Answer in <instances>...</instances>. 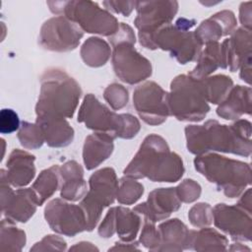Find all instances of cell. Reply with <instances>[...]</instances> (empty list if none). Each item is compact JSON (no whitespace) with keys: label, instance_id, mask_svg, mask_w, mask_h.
Returning a JSON list of instances; mask_svg holds the SVG:
<instances>
[{"label":"cell","instance_id":"ffe728a7","mask_svg":"<svg viewBox=\"0 0 252 252\" xmlns=\"http://www.w3.org/2000/svg\"><path fill=\"white\" fill-rule=\"evenodd\" d=\"M236 27V19L230 11L219 12L203 21L194 32L202 43L218 41L221 36L231 34Z\"/></svg>","mask_w":252,"mask_h":252},{"label":"cell","instance_id":"e575fe53","mask_svg":"<svg viewBox=\"0 0 252 252\" xmlns=\"http://www.w3.org/2000/svg\"><path fill=\"white\" fill-rule=\"evenodd\" d=\"M189 220L195 227H205L213 222V208L207 203L194 205L188 214Z\"/></svg>","mask_w":252,"mask_h":252},{"label":"cell","instance_id":"f1b7e54d","mask_svg":"<svg viewBox=\"0 0 252 252\" xmlns=\"http://www.w3.org/2000/svg\"><path fill=\"white\" fill-rule=\"evenodd\" d=\"M111 55L108 43L99 37L88 38L81 47V57L86 65L100 67L106 64Z\"/></svg>","mask_w":252,"mask_h":252},{"label":"cell","instance_id":"e0dca14e","mask_svg":"<svg viewBox=\"0 0 252 252\" xmlns=\"http://www.w3.org/2000/svg\"><path fill=\"white\" fill-rule=\"evenodd\" d=\"M213 221L218 228L234 240L249 241L251 239V213L237 204L235 206L216 205L213 209Z\"/></svg>","mask_w":252,"mask_h":252},{"label":"cell","instance_id":"8d00e7d4","mask_svg":"<svg viewBox=\"0 0 252 252\" xmlns=\"http://www.w3.org/2000/svg\"><path fill=\"white\" fill-rule=\"evenodd\" d=\"M142 219H143V227L140 235V241L146 248L157 251L160 244V236H159L158 229L155 225L156 222L143 217Z\"/></svg>","mask_w":252,"mask_h":252},{"label":"cell","instance_id":"cb8c5ba5","mask_svg":"<svg viewBox=\"0 0 252 252\" xmlns=\"http://www.w3.org/2000/svg\"><path fill=\"white\" fill-rule=\"evenodd\" d=\"M245 113H251V89L249 87L232 88L226 98L217 108V114L227 120L238 119Z\"/></svg>","mask_w":252,"mask_h":252},{"label":"cell","instance_id":"9a60e30c","mask_svg":"<svg viewBox=\"0 0 252 252\" xmlns=\"http://www.w3.org/2000/svg\"><path fill=\"white\" fill-rule=\"evenodd\" d=\"M44 218L50 228L59 234L75 236L87 230V219L82 207L61 199H54L46 205Z\"/></svg>","mask_w":252,"mask_h":252},{"label":"cell","instance_id":"d6986e66","mask_svg":"<svg viewBox=\"0 0 252 252\" xmlns=\"http://www.w3.org/2000/svg\"><path fill=\"white\" fill-rule=\"evenodd\" d=\"M35 157L27 151L15 149L11 152L6 169H1L9 182L16 188H24L29 185L35 175Z\"/></svg>","mask_w":252,"mask_h":252},{"label":"cell","instance_id":"3957f363","mask_svg":"<svg viewBox=\"0 0 252 252\" xmlns=\"http://www.w3.org/2000/svg\"><path fill=\"white\" fill-rule=\"evenodd\" d=\"M82 90L75 79L59 69H48L40 78L36 117H73Z\"/></svg>","mask_w":252,"mask_h":252},{"label":"cell","instance_id":"83f0119b","mask_svg":"<svg viewBox=\"0 0 252 252\" xmlns=\"http://www.w3.org/2000/svg\"><path fill=\"white\" fill-rule=\"evenodd\" d=\"M226 237L211 227H201L200 230H191L189 249L197 251L226 250Z\"/></svg>","mask_w":252,"mask_h":252},{"label":"cell","instance_id":"74e56055","mask_svg":"<svg viewBox=\"0 0 252 252\" xmlns=\"http://www.w3.org/2000/svg\"><path fill=\"white\" fill-rule=\"evenodd\" d=\"M175 188L178 198L184 203H192L201 195V186L193 179H185Z\"/></svg>","mask_w":252,"mask_h":252},{"label":"cell","instance_id":"6da1fadb","mask_svg":"<svg viewBox=\"0 0 252 252\" xmlns=\"http://www.w3.org/2000/svg\"><path fill=\"white\" fill-rule=\"evenodd\" d=\"M187 149L200 156L210 152H223L249 157L251 154V123L240 119L227 126L216 120L185 128Z\"/></svg>","mask_w":252,"mask_h":252},{"label":"cell","instance_id":"4dcf8cb0","mask_svg":"<svg viewBox=\"0 0 252 252\" xmlns=\"http://www.w3.org/2000/svg\"><path fill=\"white\" fill-rule=\"evenodd\" d=\"M60 179V167L58 165H52L39 173L32 186L37 196L39 206H41L54 194V192H56Z\"/></svg>","mask_w":252,"mask_h":252},{"label":"cell","instance_id":"1f68e13d","mask_svg":"<svg viewBox=\"0 0 252 252\" xmlns=\"http://www.w3.org/2000/svg\"><path fill=\"white\" fill-rule=\"evenodd\" d=\"M26 233L24 230L18 228L14 221L3 219L1 221V250H16L20 251L26 244Z\"/></svg>","mask_w":252,"mask_h":252},{"label":"cell","instance_id":"ac0fdd59","mask_svg":"<svg viewBox=\"0 0 252 252\" xmlns=\"http://www.w3.org/2000/svg\"><path fill=\"white\" fill-rule=\"evenodd\" d=\"M181 206L176 188H158L149 194L148 200L133 210L141 217L154 222L167 219Z\"/></svg>","mask_w":252,"mask_h":252},{"label":"cell","instance_id":"4316f807","mask_svg":"<svg viewBox=\"0 0 252 252\" xmlns=\"http://www.w3.org/2000/svg\"><path fill=\"white\" fill-rule=\"evenodd\" d=\"M197 61L196 67L188 75L196 80L207 78L221 65L220 44L218 41L207 42Z\"/></svg>","mask_w":252,"mask_h":252},{"label":"cell","instance_id":"603a6c76","mask_svg":"<svg viewBox=\"0 0 252 252\" xmlns=\"http://www.w3.org/2000/svg\"><path fill=\"white\" fill-rule=\"evenodd\" d=\"M160 244L158 251H180L189 249L191 230L178 219L169 220L158 226Z\"/></svg>","mask_w":252,"mask_h":252},{"label":"cell","instance_id":"d6a6232c","mask_svg":"<svg viewBox=\"0 0 252 252\" xmlns=\"http://www.w3.org/2000/svg\"><path fill=\"white\" fill-rule=\"evenodd\" d=\"M144 193V186L131 177H122L119 179V185L116 193L117 201L122 205H131L137 202Z\"/></svg>","mask_w":252,"mask_h":252},{"label":"cell","instance_id":"d4e9b609","mask_svg":"<svg viewBox=\"0 0 252 252\" xmlns=\"http://www.w3.org/2000/svg\"><path fill=\"white\" fill-rule=\"evenodd\" d=\"M113 140V138L100 133H94L86 138L83 159L87 169L95 168L112 154Z\"/></svg>","mask_w":252,"mask_h":252},{"label":"cell","instance_id":"30bf717a","mask_svg":"<svg viewBox=\"0 0 252 252\" xmlns=\"http://www.w3.org/2000/svg\"><path fill=\"white\" fill-rule=\"evenodd\" d=\"M90 189L82 199L80 206L87 219V230L92 231L100 220L105 207L113 204L119 185L115 171L105 167L95 171L89 179Z\"/></svg>","mask_w":252,"mask_h":252},{"label":"cell","instance_id":"ba28073f","mask_svg":"<svg viewBox=\"0 0 252 252\" xmlns=\"http://www.w3.org/2000/svg\"><path fill=\"white\" fill-rule=\"evenodd\" d=\"M167 102L169 114L180 121H201L210 110L201 81L189 75H179L172 80Z\"/></svg>","mask_w":252,"mask_h":252},{"label":"cell","instance_id":"d590c367","mask_svg":"<svg viewBox=\"0 0 252 252\" xmlns=\"http://www.w3.org/2000/svg\"><path fill=\"white\" fill-rule=\"evenodd\" d=\"M104 99L114 110L123 108L128 102V91L119 84H111L105 90L103 94Z\"/></svg>","mask_w":252,"mask_h":252},{"label":"cell","instance_id":"b9f144b4","mask_svg":"<svg viewBox=\"0 0 252 252\" xmlns=\"http://www.w3.org/2000/svg\"><path fill=\"white\" fill-rule=\"evenodd\" d=\"M251 2L242 3L240 6V22L245 30L251 31V9H250Z\"/></svg>","mask_w":252,"mask_h":252},{"label":"cell","instance_id":"8fae6325","mask_svg":"<svg viewBox=\"0 0 252 252\" xmlns=\"http://www.w3.org/2000/svg\"><path fill=\"white\" fill-rule=\"evenodd\" d=\"M137 17L134 20L135 27L139 31L141 45L148 49H154L153 37L162 27L171 24L177 13L176 1H138L136 3Z\"/></svg>","mask_w":252,"mask_h":252},{"label":"cell","instance_id":"ab89813d","mask_svg":"<svg viewBox=\"0 0 252 252\" xmlns=\"http://www.w3.org/2000/svg\"><path fill=\"white\" fill-rule=\"evenodd\" d=\"M65 250L66 242L58 235H46L40 242L31 248L32 250Z\"/></svg>","mask_w":252,"mask_h":252},{"label":"cell","instance_id":"9c48e42d","mask_svg":"<svg viewBox=\"0 0 252 252\" xmlns=\"http://www.w3.org/2000/svg\"><path fill=\"white\" fill-rule=\"evenodd\" d=\"M194 25V20L179 18L175 25L168 24L162 27L153 37L154 49L169 51L171 56L181 64L197 61L202 52L203 43L194 32H187Z\"/></svg>","mask_w":252,"mask_h":252},{"label":"cell","instance_id":"52a82bcc","mask_svg":"<svg viewBox=\"0 0 252 252\" xmlns=\"http://www.w3.org/2000/svg\"><path fill=\"white\" fill-rule=\"evenodd\" d=\"M46 4L53 14L67 17L83 32L111 36L119 28L117 19L93 1H48Z\"/></svg>","mask_w":252,"mask_h":252},{"label":"cell","instance_id":"5b68a950","mask_svg":"<svg viewBox=\"0 0 252 252\" xmlns=\"http://www.w3.org/2000/svg\"><path fill=\"white\" fill-rule=\"evenodd\" d=\"M78 122L84 123L94 133L113 139H131L140 130V122L131 114H117L102 104L93 94H88L79 109Z\"/></svg>","mask_w":252,"mask_h":252},{"label":"cell","instance_id":"7c38bea8","mask_svg":"<svg viewBox=\"0 0 252 252\" xmlns=\"http://www.w3.org/2000/svg\"><path fill=\"white\" fill-rule=\"evenodd\" d=\"M83 35L84 32L77 24L65 16H56L42 25L38 43L47 50L65 52L75 49Z\"/></svg>","mask_w":252,"mask_h":252},{"label":"cell","instance_id":"277c9868","mask_svg":"<svg viewBox=\"0 0 252 252\" xmlns=\"http://www.w3.org/2000/svg\"><path fill=\"white\" fill-rule=\"evenodd\" d=\"M194 165L209 182L221 189L229 198L238 197L251 183V167L248 163L227 158L217 154L197 156Z\"/></svg>","mask_w":252,"mask_h":252},{"label":"cell","instance_id":"60d3db41","mask_svg":"<svg viewBox=\"0 0 252 252\" xmlns=\"http://www.w3.org/2000/svg\"><path fill=\"white\" fill-rule=\"evenodd\" d=\"M136 1H103L102 5L105 9L111 10L117 14L128 17L136 8Z\"/></svg>","mask_w":252,"mask_h":252},{"label":"cell","instance_id":"f546056e","mask_svg":"<svg viewBox=\"0 0 252 252\" xmlns=\"http://www.w3.org/2000/svg\"><path fill=\"white\" fill-rule=\"evenodd\" d=\"M200 81L206 100L214 104L221 103L233 88L232 80L225 75L207 77Z\"/></svg>","mask_w":252,"mask_h":252},{"label":"cell","instance_id":"836d02e7","mask_svg":"<svg viewBox=\"0 0 252 252\" xmlns=\"http://www.w3.org/2000/svg\"><path fill=\"white\" fill-rule=\"evenodd\" d=\"M18 139L20 144L29 150L38 149L44 142L43 135L37 123H30L23 121L18 132Z\"/></svg>","mask_w":252,"mask_h":252},{"label":"cell","instance_id":"2e32d148","mask_svg":"<svg viewBox=\"0 0 252 252\" xmlns=\"http://www.w3.org/2000/svg\"><path fill=\"white\" fill-rule=\"evenodd\" d=\"M39 206L32 188H18L14 191L1 170V209L3 216L12 220L27 222Z\"/></svg>","mask_w":252,"mask_h":252},{"label":"cell","instance_id":"7402d4cb","mask_svg":"<svg viewBox=\"0 0 252 252\" xmlns=\"http://www.w3.org/2000/svg\"><path fill=\"white\" fill-rule=\"evenodd\" d=\"M44 138V142L53 148L66 147L74 139V129L70 126L66 118L61 117H36Z\"/></svg>","mask_w":252,"mask_h":252},{"label":"cell","instance_id":"484cf974","mask_svg":"<svg viewBox=\"0 0 252 252\" xmlns=\"http://www.w3.org/2000/svg\"><path fill=\"white\" fill-rule=\"evenodd\" d=\"M114 230L124 242L133 241L142 226L143 219L134 210L119 206L112 208Z\"/></svg>","mask_w":252,"mask_h":252},{"label":"cell","instance_id":"f35d334b","mask_svg":"<svg viewBox=\"0 0 252 252\" xmlns=\"http://www.w3.org/2000/svg\"><path fill=\"white\" fill-rule=\"evenodd\" d=\"M20 128L18 114L11 108H3L0 112L1 134H11Z\"/></svg>","mask_w":252,"mask_h":252},{"label":"cell","instance_id":"5bb4252c","mask_svg":"<svg viewBox=\"0 0 252 252\" xmlns=\"http://www.w3.org/2000/svg\"><path fill=\"white\" fill-rule=\"evenodd\" d=\"M251 31L243 28L232 32L230 38L224 39L220 44L221 65L223 69L229 68L231 72L241 70L240 77L250 84L251 78Z\"/></svg>","mask_w":252,"mask_h":252},{"label":"cell","instance_id":"7a4b0ae2","mask_svg":"<svg viewBox=\"0 0 252 252\" xmlns=\"http://www.w3.org/2000/svg\"><path fill=\"white\" fill-rule=\"evenodd\" d=\"M123 173L131 178L147 177L154 182H176L183 175L184 166L181 158L169 151L166 141L152 134L145 138Z\"/></svg>","mask_w":252,"mask_h":252},{"label":"cell","instance_id":"44dd1931","mask_svg":"<svg viewBox=\"0 0 252 252\" xmlns=\"http://www.w3.org/2000/svg\"><path fill=\"white\" fill-rule=\"evenodd\" d=\"M62 180L60 195L67 201H79L87 194V183L84 179V170L75 160H70L60 167Z\"/></svg>","mask_w":252,"mask_h":252},{"label":"cell","instance_id":"8992f818","mask_svg":"<svg viewBox=\"0 0 252 252\" xmlns=\"http://www.w3.org/2000/svg\"><path fill=\"white\" fill-rule=\"evenodd\" d=\"M109 42L113 47V70L121 81L134 85L152 75L151 62L134 48L135 34L131 27L119 24L117 32L109 36Z\"/></svg>","mask_w":252,"mask_h":252},{"label":"cell","instance_id":"4fadbf2b","mask_svg":"<svg viewBox=\"0 0 252 252\" xmlns=\"http://www.w3.org/2000/svg\"><path fill=\"white\" fill-rule=\"evenodd\" d=\"M133 105L139 116L153 126L163 123L170 115L167 93L155 82H146L135 89Z\"/></svg>","mask_w":252,"mask_h":252}]
</instances>
